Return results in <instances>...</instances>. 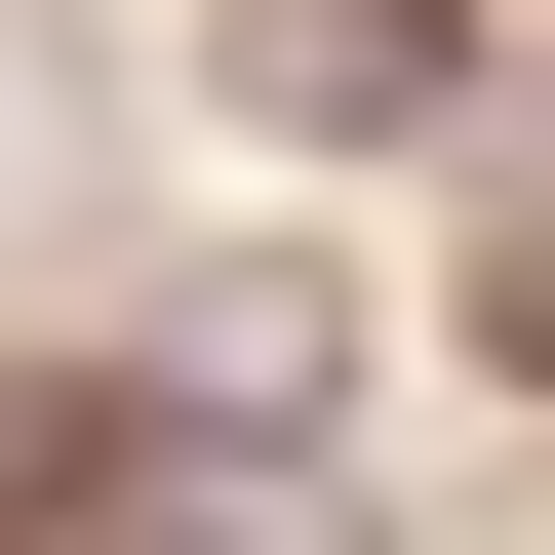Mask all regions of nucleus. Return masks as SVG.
<instances>
[{
  "label": "nucleus",
  "instance_id": "f257e3e1",
  "mask_svg": "<svg viewBox=\"0 0 555 555\" xmlns=\"http://www.w3.org/2000/svg\"><path fill=\"white\" fill-rule=\"evenodd\" d=\"M476 0H238V119H437Z\"/></svg>",
  "mask_w": 555,
  "mask_h": 555
}]
</instances>
